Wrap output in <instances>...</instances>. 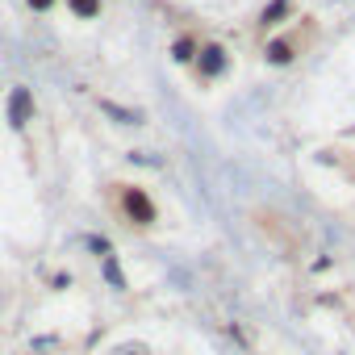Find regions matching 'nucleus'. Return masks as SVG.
Here are the masks:
<instances>
[{"instance_id": "7ed1b4c3", "label": "nucleus", "mask_w": 355, "mask_h": 355, "mask_svg": "<svg viewBox=\"0 0 355 355\" xmlns=\"http://www.w3.org/2000/svg\"><path fill=\"white\" fill-rule=\"evenodd\" d=\"M230 67V55H226V46L222 42H201V51H197V63H193V71H197V80L201 84H209V80H218L222 71Z\"/></svg>"}, {"instance_id": "0eeeda50", "label": "nucleus", "mask_w": 355, "mask_h": 355, "mask_svg": "<svg viewBox=\"0 0 355 355\" xmlns=\"http://www.w3.org/2000/svg\"><path fill=\"white\" fill-rule=\"evenodd\" d=\"M101 113L117 117V125H142V113H138V109H125V105H117V101H101Z\"/></svg>"}, {"instance_id": "1a4fd4ad", "label": "nucleus", "mask_w": 355, "mask_h": 355, "mask_svg": "<svg viewBox=\"0 0 355 355\" xmlns=\"http://www.w3.org/2000/svg\"><path fill=\"white\" fill-rule=\"evenodd\" d=\"M101 268H105V276H109V284H113L117 293H125V276H121V268H117V259H113V255H105V259H101Z\"/></svg>"}, {"instance_id": "20e7f679", "label": "nucleus", "mask_w": 355, "mask_h": 355, "mask_svg": "<svg viewBox=\"0 0 355 355\" xmlns=\"http://www.w3.org/2000/svg\"><path fill=\"white\" fill-rule=\"evenodd\" d=\"M5 117H9V125H13V130H26V125L34 121V92H30L26 84H17V88L9 92Z\"/></svg>"}, {"instance_id": "39448f33", "label": "nucleus", "mask_w": 355, "mask_h": 355, "mask_svg": "<svg viewBox=\"0 0 355 355\" xmlns=\"http://www.w3.org/2000/svg\"><path fill=\"white\" fill-rule=\"evenodd\" d=\"M197 51H201V38H197V34H180V38L171 42V63L193 67V63H197Z\"/></svg>"}, {"instance_id": "f257e3e1", "label": "nucleus", "mask_w": 355, "mask_h": 355, "mask_svg": "<svg viewBox=\"0 0 355 355\" xmlns=\"http://www.w3.org/2000/svg\"><path fill=\"white\" fill-rule=\"evenodd\" d=\"M113 209L130 230H155L159 226V205L142 184H113Z\"/></svg>"}, {"instance_id": "6e6552de", "label": "nucleus", "mask_w": 355, "mask_h": 355, "mask_svg": "<svg viewBox=\"0 0 355 355\" xmlns=\"http://www.w3.org/2000/svg\"><path fill=\"white\" fill-rule=\"evenodd\" d=\"M101 9H105L101 0H67V13H71V17H80V21H96V17H101Z\"/></svg>"}, {"instance_id": "f03ea898", "label": "nucleus", "mask_w": 355, "mask_h": 355, "mask_svg": "<svg viewBox=\"0 0 355 355\" xmlns=\"http://www.w3.org/2000/svg\"><path fill=\"white\" fill-rule=\"evenodd\" d=\"M301 34L297 30H288V34H276V38H268L263 42V63L268 67H288V63H297V55H301Z\"/></svg>"}, {"instance_id": "423d86ee", "label": "nucleus", "mask_w": 355, "mask_h": 355, "mask_svg": "<svg viewBox=\"0 0 355 355\" xmlns=\"http://www.w3.org/2000/svg\"><path fill=\"white\" fill-rule=\"evenodd\" d=\"M284 17H293V0H272L259 9V30H276Z\"/></svg>"}, {"instance_id": "9d476101", "label": "nucleus", "mask_w": 355, "mask_h": 355, "mask_svg": "<svg viewBox=\"0 0 355 355\" xmlns=\"http://www.w3.org/2000/svg\"><path fill=\"white\" fill-rule=\"evenodd\" d=\"M26 5H30V9H34V13H51V9H55V5H59V0H26Z\"/></svg>"}, {"instance_id": "9b49d317", "label": "nucleus", "mask_w": 355, "mask_h": 355, "mask_svg": "<svg viewBox=\"0 0 355 355\" xmlns=\"http://www.w3.org/2000/svg\"><path fill=\"white\" fill-rule=\"evenodd\" d=\"M51 284H55V288H71V284H76V276H71V272H59Z\"/></svg>"}]
</instances>
